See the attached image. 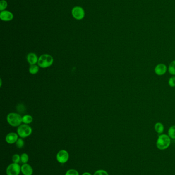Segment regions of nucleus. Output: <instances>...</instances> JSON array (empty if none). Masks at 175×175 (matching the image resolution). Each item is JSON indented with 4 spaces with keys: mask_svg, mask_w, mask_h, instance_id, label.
<instances>
[{
    "mask_svg": "<svg viewBox=\"0 0 175 175\" xmlns=\"http://www.w3.org/2000/svg\"><path fill=\"white\" fill-rule=\"evenodd\" d=\"M32 128L28 125H21L18 127L17 129V134L19 137L22 138L27 137L32 133Z\"/></svg>",
    "mask_w": 175,
    "mask_h": 175,
    "instance_id": "obj_4",
    "label": "nucleus"
},
{
    "mask_svg": "<svg viewBox=\"0 0 175 175\" xmlns=\"http://www.w3.org/2000/svg\"><path fill=\"white\" fill-rule=\"evenodd\" d=\"M12 160L13 163H19L21 162V156L18 154H15L12 157Z\"/></svg>",
    "mask_w": 175,
    "mask_h": 175,
    "instance_id": "obj_21",
    "label": "nucleus"
},
{
    "mask_svg": "<svg viewBox=\"0 0 175 175\" xmlns=\"http://www.w3.org/2000/svg\"><path fill=\"white\" fill-rule=\"evenodd\" d=\"M171 144V138L166 134H161L157 140V148L160 150H164L168 148Z\"/></svg>",
    "mask_w": 175,
    "mask_h": 175,
    "instance_id": "obj_1",
    "label": "nucleus"
},
{
    "mask_svg": "<svg viewBox=\"0 0 175 175\" xmlns=\"http://www.w3.org/2000/svg\"><path fill=\"white\" fill-rule=\"evenodd\" d=\"M168 83H169V85L171 87H175V76H173L169 78V81H168Z\"/></svg>",
    "mask_w": 175,
    "mask_h": 175,
    "instance_id": "obj_23",
    "label": "nucleus"
},
{
    "mask_svg": "<svg viewBox=\"0 0 175 175\" xmlns=\"http://www.w3.org/2000/svg\"><path fill=\"white\" fill-rule=\"evenodd\" d=\"M82 175H92L90 173H88V172H85V173H83Z\"/></svg>",
    "mask_w": 175,
    "mask_h": 175,
    "instance_id": "obj_25",
    "label": "nucleus"
},
{
    "mask_svg": "<svg viewBox=\"0 0 175 175\" xmlns=\"http://www.w3.org/2000/svg\"><path fill=\"white\" fill-rule=\"evenodd\" d=\"M94 175H109V174L107 171L103 169H100L96 171V172L94 173Z\"/></svg>",
    "mask_w": 175,
    "mask_h": 175,
    "instance_id": "obj_24",
    "label": "nucleus"
},
{
    "mask_svg": "<svg viewBox=\"0 0 175 175\" xmlns=\"http://www.w3.org/2000/svg\"><path fill=\"white\" fill-rule=\"evenodd\" d=\"M39 71V67L38 65H30L29 68V73L31 74H36Z\"/></svg>",
    "mask_w": 175,
    "mask_h": 175,
    "instance_id": "obj_15",
    "label": "nucleus"
},
{
    "mask_svg": "<svg viewBox=\"0 0 175 175\" xmlns=\"http://www.w3.org/2000/svg\"><path fill=\"white\" fill-rule=\"evenodd\" d=\"M29 160V156L26 153H23L21 155V162L25 164L28 162Z\"/></svg>",
    "mask_w": 175,
    "mask_h": 175,
    "instance_id": "obj_18",
    "label": "nucleus"
},
{
    "mask_svg": "<svg viewBox=\"0 0 175 175\" xmlns=\"http://www.w3.org/2000/svg\"><path fill=\"white\" fill-rule=\"evenodd\" d=\"M19 139L18 134L16 133H10L7 135L6 137V141L8 144H16Z\"/></svg>",
    "mask_w": 175,
    "mask_h": 175,
    "instance_id": "obj_10",
    "label": "nucleus"
},
{
    "mask_svg": "<svg viewBox=\"0 0 175 175\" xmlns=\"http://www.w3.org/2000/svg\"><path fill=\"white\" fill-rule=\"evenodd\" d=\"M33 121V118L31 115H25L22 117V123L24 124L29 125Z\"/></svg>",
    "mask_w": 175,
    "mask_h": 175,
    "instance_id": "obj_14",
    "label": "nucleus"
},
{
    "mask_svg": "<svg viewBox=\"0 0 175 175\" xmlns=\"http://www.w3.org/2000/svg\"><path fill=\"white\" fill-rule=\"evenodd\" d=\"M167 66L164 64H159L155 67L154 69L155 73L159 76H162L165 74L167 71Z\"/></svg>",
    "mask_w": 175,
    "mask_h": 175,
    "instance_id": "obj_8",
    "label": "nucleus"
},
{
    "mask_svg": "<svg viewBox=\"0 0 175 175\" xmlns=\"http://www.w3.org/2000/svg\"><path fill=\"white\" fill-rule=\"evenodd\" d=\"M21 171V167L18 163H13L9 165L6 169L7 175H19Z\"/></svg>",
    "mask_w": 175,
    "mask_h": 175,
    "instance_id": "obj_5",
    "label": "nucleus"
},
{
    "mask_svg": "<svg viewBox=\"0 0 175 175\" xmlns=\"http://www.w3.org/2000/svg\"><path fill=\"white\" fill-rule=\"evenodd\" d=\"M0 18L3 21H11L13 19V15L9 11H2L0 13Z\"/></svg>",
    "mask_w": 175,
    "mask_h": 175,
    "instance_id": "obj_9",
    "label": "nucleus"
},
{
    "mask_svg": "<svg viewBox=\"0 0 175 175\" xmlns=\"http://www.w3.org/2000/svg\"><path fill=\"white\" fill-rule=\"evenodd\" d=\"M65 175H79V174L77 170L74 169H71L67 171Z\"/></svg>",
    "mask_w": 175,
    "mask_h": 175,
    "instance_id": "obj_22",
    "label": "nucleus"
},
{
    "mask_svg": "<svg viewBox=\"0 0 175 175\" xmlns=\"http://www.w3.org/2000/svg\"><path fill=\"white\" fill-rule=\"evenodd\" d=\"M168 70L171 75H175V60L173 61L169 65Z\"/></svg>",
    "mask_w": 175,
    "mask_h": 175,
    "instance_id": "obj_16",
    "label": "nucleus"
},
{
    "mask_svg": "<svg viewBox=\"0 0 175 175\" xmlns=\"http://www.w3.org/2000/svg\"><path fill=\"white\" fill-rule=\"evenodd\" d=\"M38 60L39 58L38 56L35 53L31 52L27 55V62L30 65H36L38 64Z\"/></svg>",
    "mask_w": 175,
    "mask_h": 175,
    "instance_id": "obj_11",
    "label": "nucleus"
},
{
    "mask_svg": "<svg viewBox=\"0 0 175 175\" xmlns=\"http://www.w3.org/2000/svg\"><path fill=\"white\" fill-rule=\"evenodd\" d=\"M21 172L24 175H32L33 174V169L30 165L25 163L21 167Z\"/></svg>",
    "mask_w": 175,
    "mask_h": 175,
    "instance_id": "obj_12",
    "label": "nucleus"
},
{
    "mask_svg": "<svg viewBox=\"0 0 175 175\" xmlns=\"http://www.w3.org/2000/svg\"><path fill=\"white\" fill-rule=\"evenodd\" d=\"M7 121L12 127H19L22 123V117L18 113H11L7 116Z\"/></svg>",
    "mask_w": 175,
    "mask_h": 175,
    "instance_id": "obj_3",
    "label": "nucleus"
},
{
    "mask_svg": "<svg viewBox=\"0 0 175 175\" xmlns=\"http://www.w3.org/2000/svg\"><path fill=\"white\" fill-rule=\"evenodd\" d=\"M71 13L73 17L77 20H82L85 16V11L81 7H74L71 11Z\"/></svg>",
    "mask_w": 175,
    "mask_h": 175,
    "instance_id": "obj_6",
    "label": "nucleus"
},
{
    "mask_svg": "<svg viewBox=\"0 0 175 175\" xmlns=\"http://www.w3.org/2000/svg\"><path fill=\"white\" fill-rule=\"evenodd\" d=\"M56 160L60 163H65L69 159V154L66 150H61L58 153L56 156Z\"/></svg>",
    "mask_w": 175,
    "mask_h": 175,
    "instance_id": "obj_7",
    "label": "nucleus"
},
{
    "mask_svg": "<svg viewBox=\"0 0 175 175\" xmlns=\"http://www.w3.org/2000/svg\"><path fill=\"white\" fill-rule=\"evenodd\" d=\"M7 7V2L5 0H1L0 1V10H5Z\"/></svg>",
    "mask_w": 175,
    "mask_h": 175,
    "instance_id": "obj_20",
    "label": "nucleus"
},
{
    "mask_svg": "<svg viewBox=\"0 0 175 175\" xmlns=\"http://www.w3.org/2000/svg\"><path fill=\"white\" fill-rule=\"evenodd\" d=\"M16 146L18 148H23L24 146V141L22 138H19L16 143Z\"/></svg>",
    "mask_w": 175,
    "mask_h": 175,
    "instance_id": "obj_19",
    "label": "nucleus"
},
{
    "mask_svg": "<svg viewBox=\"0 0 175 175\" xmlns=\"http://www.w3.org/2000/svg\"><path fill=\"white\" fill-rule=\"evenodd\" d=\"M168 135L171 139H175V125H172L169 128Z\"/></svg>",
    "mask_w": 175,
    "mask_h": 175,
    "instance_id": "obj_17",
    "label": "nucleus"
},
{
    "mask_svg": "<svg viewBox=\"0 0 175 175\" xmlns=\"http://www.w3.org/2000/svg\"><path fill=\"white\" fill-rule=\"evenodd\" d=\"M54 63V58L48 54H42L39 57L38 65L42 68H47L50 67Z\"/></svg>",
    "mask_w": 175,
    "mask_h": 175,
    "instance_id": "obj_2",
    "label": "nucleus"
},
{
    "mask_svg": "<svg viewBox=\"0 0 175 175\" xmlns=\"http://www.w3.org/2000/svg\"><path fill=\"white\" fill-rule=\"evenodd\" d=\"M154 129L155 131L159 134H162L164 130V127L162 123H157L154 125Z\"/></svg>",
    "mask_w": 175,
    "mask_h": 175,
    "instance_id": "obj_13",
    "label": "nucleus"
}]
</instances>
